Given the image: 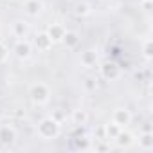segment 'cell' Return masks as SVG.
I'll return each instance as SVG.
<instances>
[{"instance_id":"obj_6","label":"cell","mask_w":153,"mask_h":153,"mask_svg":"<svg viewBox=\"0 0 153 153\" xmlns=\"http://www.w3.org/2000/svg\"><path fill=\"white\" fill-rule=\"evenodd\" d=\"M16 139V131L11 126H0V142L2 144H11Z\"/></svg>"},{"instance_id":"obj_14","label":"cell","mask_w":153,"mask_h":153,"mask_svg":"<svg viewBox=\"0 0 153 153\" xmlns=\"http://www.w3.org/2000/svg\"><path fill=\"white\" fill-rule=\"evenodd\" d=\"M115 140H117L119 146H130V144H131V135H130V133H124V131L121 130L119 135L115 137Z\"/></svg>"},{"instance_id":"obj_18","label":"cell","mask_w":153,"mask_h":153,"mask_svg":"<svg viewBox=\"0 0 153 153\" xmlns=\"http://www.w3.org/2000/svg\"><path fill=\"white\" fill-rule=\"evenodd\" d=\"M76 13H78V15H88L90 13V7H88V4H78V6H76Z\"/></svg>"},{"instance_id":"obj_20","label":"cell","mask_w":153,"mask_h":153,"mask_svg":"<svg viewBox=\"0 0 153 153\" xmlns=\"http://www.w3.org/2000/svg\"><path fill=\"white\" fill-rule=\"evenodd\" d=\"M85 87H87L88 90H96V88H97V83H96L94 79L88 78V79H85Z\"/></svg>"},{"instance_id":"obj_5","label":"cell","mask_w":153,"mask_h":153,"mask_svg":"<svg viewBox=\"0 0 153 153\" xmlns=\"http://www.w3.org/2000/svg\"><path fill=\"white\" fill-rule=\"evenodd\" d=\"M13 52H15L20 59H27V58L31 56V43H29V42H25L24 38H20V40L16 42V45H15Z\"/></svg>"},{"instance_id":"obj_17","label":"cell","mask_w":153,"mask_h":153,"mask_svg":"<svg viewBox=\"0 0 153 153\" xmlns=\"http://www.w3.org/2000/svg\"><path fill=\"white\" fill-rule=\"evenodd\" d=\"M74 121L78 123V124H79V123L83 124V123L87 121V114H85V112H81V110H76V112H74Z\"/></svg>"},{"instance_id":"obj_2","label":"cell","mask_w":153,"mask_h":153,"mask_svg":"<svg viewBox=\"0 0 153 153\" xmlns=\"http://www.w3.org/2000/svg\"><path fill=\"white\" fill-rule=\"evenodd\" d=\"M29 96L33 99V103L36 105H45L51 97V92H49V87L45 83H34L31 88H29Z\"/></svg>"},{"instance_id":"obj_19","label":"cell","mask_w":153,"mask_h":153,"mask_svg":"<svg viewBox=\"0 0 153 153\" xmlns=\"http://www.w3.org/2000/svg\"><path fill=\"white\" fill-rule=\"evenodd\" d=\"M7 56H9V51H7V47L0 42V63H4L6 59H7Z\"/></svg>"},{"instance_id":"obj_9","label":"cell","mask_w":153,"mask_h":153,"mask_svg":"<svg viewBox=\"0 0 153 153\" xmlns=\"http://www.w3.org/2000/svg\"><path fill=\"white\" fill-rule=\"evenodd\" d=\"M61 42L65 43V47H67V49H74L76 45L79 43V34H78V33H74V31H65V34H63Z\"/></svg>"},{"instance_id":"obj_7","label":"cell","mask_w":153,"mask_h":153,"mask_svg":"<svg viewBox=\"0 0 153 153\" xmlns=\"http://www.w3.org/2000/svg\"><path fill=\"white\" fill-rule=\"evenodd\" d=\"M52 40H51V36L47 34V33H42V34H38L36 38H34V45L40 49V51H49L51 47H52Z\"/></svg>"},{"instance_id":"obj_11","label":"cell","mask_w":153,"mask_h":153,"mask_svg":"<svg viewBox=\"0 0 153 153\" xmlns=\"http://www.w3.org/2000/svg\"><path fill=\"white\" fill-rule=\"evenodd\" d=\"M97 61V52L96 51H85L81 52V65L83 67H94Z\"/></svg>"},{"instance_id":"obj_3","label":"cell","mask_w":153,"mask_h":153,"mask_svg":"<svg viewBox=\"0 0 153 153\" xmlns=\"http://www.w3.org/2000/svg\"><path fill=\"white\" fill-rule=\"evenodd\" d=\"M130 121H131L130 110H126V108H115L114 110V114H112V123L114 124H117L119 128H123V126L130 124Z\"/></svg>"},{"instance_id":"obj_4","label":"cell","mask_w":153,"mask_h":153,"mask_svg":"<svg viewBox=\"0 0 153 153\" xmlns=\"http://www.w3.org/2000/svg\"><path fill=\"white\" fill-rule=\"evenodd\" d=\"M119 74H121V70H119V67L115 65V63H105L103 67H101V76L105 79H108V81H114V79H117L119 78Z\"/></svg>"},{"instance_id":"obj_16","label":"cell","mask_w":153,"mask_h":153,"mask_svg":"<svg viewBox=\"0 0 153 153\" xmlns=\"http://www.w3.org/2000/svg\"><path fill=\"white\" fill-rule=\"evenodd\" d=\"M151 40H146L144 43H142V56L146 58V61H149L151 59Z\"/></svg>"},{"instance_id":"obj_12","label":"cell","mask_w":153,"mask_h":153,"mask_svg":"<svg viewBox=\"0 0 153 153\" xmlns=\"http://www.w3.org/2000/svg\"><path fill=\"white\" fill-rule=\"evenodd\" d=\"M139 146H140V149H144V151L153 149V135H151L149 131H146V133L139 139Z\"/></svg>"},{"instance_id":"obj_8","label":"cell","mask_w":153,"mask_h":153,"mask_svg":"<svg viewBox=\"0 0 153 153\" xmlns=\"http://www.w3.org/2000/svg\"><path fill=\"white\" fill-rule=\"evenodd\" d=\"M24 7H25V13H27V15H31V16H36V15L42 11V7H43V2H42V0H25Z\"/></svg>"},{"instance_id":"obj_1","label":"cell","mask_w":153,"mask_h":153,"mask_svg":"<svg viewBox=\"0 0 153 153\" xmlns=\"http://www.w3.org/2000/svg\"><path fill=\"white\" fill-rule=\"evenodd\" d=\"M38 133L42 139H54L59 133V124L56 119L52 117H45L40 124H38Z\"/></svg>"},{"instance_id":"obj_13","label":"cell","mask_w":153,"mask_h":153,"mask_svg":"<svg viewBox=\"0 0 153 153\" xmlns=\"http://www.w3.org/2000/svg\"><path fill=\"white\" fill-rule=\"evenodd\" d=\"M27 24L25 22H16L15 25H13V33H15V36L16 38H24L25 34H27Z\"/></svg>"},{"instance_id":"obj_10","label":"cell","mask_w":153,"mask_h":153,"mask_svg":"<svg viewBox=\"0 0 153 153\" xmlns=\"http://www.w3.org/2000/svg\"><path fill=\"white\" fill-rule=\"evenodd\" d=\"M47 34H49L51 40L56 43V42H61V38H63V34H65V29H63L59 24H52V25L47 29Z\"/></svg>"},{"instance_id":"obj_15","label":"cell","mask_w":153,"mask_h":153,"mask_svg":"<svg viewBox=\"0 0 153 153\" xmlns=\"http://www.w3.org/2000/svg\"><path fill=\"white\" fill-rule=\"evenodd\" d=\"M105 130H106V139H115V137L119 135V131H121V128H119L117 124H114V123H112V124H106Z\"/></svg>"}]
</instances>
